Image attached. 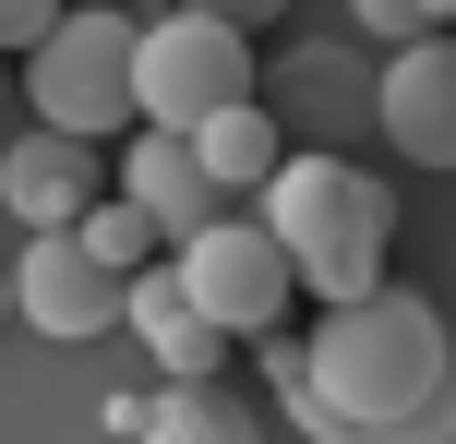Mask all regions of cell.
Returning a JSON list of instances; mask_svg holds the SVG:
<instances>
[{
    "label": "cell",
    "instance_id": "obj_1",
    "mask_svg": "<svg viewBox=\"0 0 456 444\" xmlns=\"http://www.w3.org/2000/svg\"><path fill=\"white\" fill-rule=\"evenodd\" d=\"M300 432L324 444H420L456 432V336L420 288H348L324 301V325L300 336V373L276 384Z\"/></svg>",
    "mask_w": 456,
    "mask_h": 444
},
{
    "label": "cell",
    "instance_id": "obj_2",
    "mask_svg": "<svg viewBox=\"0 0 456 444\" xmlns=\"http://www.w3.org/2000/svg\"><path fill=\"white\" fill-rule=\"evenodd\" d=\"M252 216L276 229V253H289V277L313 288V301L372 288L385 253H396V192L372 181V168H348V157H276L265 192H252Z\"/></svg>",
    "mask_w": 456,
    "mask_h": 444
},
{
    "label": "cell",
    "instance_id": "obj_3",
    "mask_svg": "<svg viewBox=\"0 0 456 444\" xmlns=\"http://www.w3.org/2000/svg\"><path fill=\"white\" fill-rule=\"evenodd\" d=\"M228 96H252V24L205 12V0H181V12L133 24V120H168V133H192L205 109Z\"/></svg>",
    "mask_w": 456,
    "mask_h": 444
},
{
    "label": "cell",
    "instance_id": "obj_4",
    "mask_svg": "<svg viewBox=\"0 0 456 444\" xmlns=\"http://www.w3.org/2000/svg\"><path fill=\"white\" fill-rule=\"evenodd\" d=\"M24 96L61 133H133V12H61L24 48Z\"/></svg>",
    "mask_w": 456,
    "mask_h": 444
},
{
    "label": "cell",
    "instance_id": "obj_5",
    "mask_svg": "<svg viewBox=\"0 0 456 444\" xmlns=\"http://www.w3.org/2000/svg\"><path fill=\"white\" fill-rule=\"evenodd\" d=\"M168 264H181V288L216 312L228 336L289 325V301H300V277H289V253H276V229H265V216H205L192 240H168Z\"/></svg>",
    "mask_w": 456,
    "mask_h": 444
},
{
    "label": "cell",
    "instance_id": "obj_6",
    "mask_svg": "<svg viewBox=\"0 0 456 444\" xmlns=\"http://www.w3.org/2000/svg\"><path fill=\"white\" fill-rule=\"evenodd\" d=\"M12 312H24L37 336H61V349H85V336L120 325V264L96 253L85 229H37L24 264H12Z\"/></svg>",
    "mask_w": 456,
    "mask_h": 444
},
{
    "label": "cell",
    "instance_id": "obj_7",
    "mask_svg": "<svg viewBox=\"0 0 456 444\" xmlns=\"http://www.w3.org/2000/svg\"><path fill=\"white\" fill-rule=\"evenodd\" d=\"M372 109H385V144L409 168H456V24H420V36H396L385 85H372Z\"/></svg>",
    "mask_w": 456,
    "mask_h": 444
},
{
    "label": "cell",
    "instance_id": "obj_8",
    "mask_svg": "<svg viewBox=\"0 0 456 444\" xmlns=\"http://www.w3.org/2000/svg\"><path fill=\"white\" fill-rule=\"evenodd\" d=\"M109 181L133 192L144 216H157V240H192L205 216H228L216 168L192 157V133H168V120H133V133H120V168H109Z\"/></svg>",
    "mask_w": 456,
    "mask_h": 444
},
{
    "label": "cell",
    "instance_id": "obj_9",
    "mask_svg": "<svg viewBox=\"0 0 456 444\" xmlns=\"http://www.w3.org/2000/svg\"><path fill=\"white\" fill-rule=\"evenodd\" d=\"M96 192H109V157H96V133H61V120H37V133L0 157V205H12L24 229H72Z\"/></svg>",
    "mask_w": 456,
    "mask_h": 444
},
{
    "label": "cell",
    "instance_id": "obj_10",
    "mask_svg": "<svg viewBox=\"0 0 456 444\" xmlns=\"http://www.w3.org/2000/svg\"><path fill=\"white\" fill-rule=\"evenodd\" d=\"M120 325L157 349V373H216V360L240 349V336L181 288V264H133V277H120Z\"/></svg>",
    "mask_w": 456,
    "mask_h": 444
},
{
    "label": "cell",
    "instance_id": "obj_11",
    "mask_svg": "<svg viewBox=\"0 0 456 444\" xmlns=\"http://www.w3.org/2000/svg\"><path fill=\"white\" fill-rule=\"evenodd\" d=\"M192 157L216 168V192H265V168L289 157V144H276L265 96H228V109H205V120H192Z\"/></svg>",
    "mask_w": 456,
    "mask_h": 444
},
{
    "label": "cell",
    "instance_id": "obj_12",
    "mask_svg": "<svg viewBox=\"0 0 456 444\" xmlns=\"http://www.w3.org/2000/svg\"><path fill=\"white\" fill-rule=\"evenodd\" d=\"M72 229H85V240H96V253H109V264H120V277H133V264H157V253H168V240H157V216H144V205H133V192H120V181H109V192H96V205H85V216H72Z\"/></svg>",
    "mask_w": 456,
    "mask_h": 444
},
{
    "label": "cell",
    "instance_id": "obj_13",
    "mask_svg": "<svg viewBox=\"0 0 456 444\" xmlns=\"http://www.w3.org/2000/svg\"><path fill=\"white\" fill-rule=\"evenodd\" d=\"M48 24H61V0H0V48H12V61L48 36Z\"/></svg>",
    "mask_w": 456,
    "mask_h": 444
},
{
    "label": "cell",
    "instance_id": "obj_14",
    "mask_svg": "<svg viewBox=\"0 0 456 444\" xmlns=\"http://www.w3.org/2000/svg\"><path fill=\"white\" fill-rule=\"evenodd\" d=\"M348 12H361V24H372V36H385V48H396V36H420V24H433V12H420V0H348Z\"/></svg>",
    "mask_w": 456,
    "mask_h": 444
},
{
    "label": "cell",
    "instance_id": "obj_15",
    "mask_svg": "<svg viewBox=\"0 0 456 444\" xmlns=\"http://www.w3.org/2000/svg\"><path fill=\"white\" fill-rule=\"evenodd\" d=\"M205 12H228V24H276L289 0H205Z\"/></svg>",
    "mask_w": 456,
    "mask_h": 444
},
{
    "label": "cell",
    "instance_id": "obj_16",
    "mask_svg": "<svg viewBox=\"0 0 456 444\" xmlns=\"http://www.w3.org/2000/svg\"><path fill=\"white\" fill-rule=\"evenodd\" d=\"M420 12H433V24H456V0H420Z\"/></svg>",
    "mask_w": 456,
    "mask_h": 444
},
{
    "label": "cell",
    "instance_id": "obj_17",
    "mask_svg": "<svg viewBox=\"0 0 456 444\" xmlns=\"http://www.w3.org/2000/svg\"><path fill=\"white\" fill-rule=\"evenodd\" d=\"M0 312H12V264H0Z\"/></svg>",
    "mask_w": 456,
    "mask_h": 444
}]
</instances>
